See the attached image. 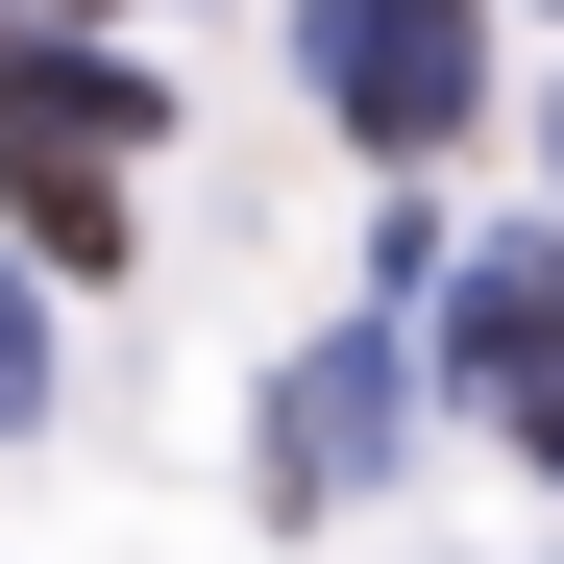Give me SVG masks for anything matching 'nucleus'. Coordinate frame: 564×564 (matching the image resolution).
<instances>
[{
	"label": "nucleus",
	"instance_id": "f257e3e1",
	"mask_svg": "<svg viewBox=\"0 0 564 564\" xmlns=\"http://www.w3.org/2000/svg\"><path fill=\"white\" fill-rule=\"evenodd\" d=\"M0 172H25V270H123V172H148V74L74 25H0Z\"/></svg>",
	"mask_w": 564,
	"mask_h": 564
},
{
	"label": "nucleus",
	"instance_id": "7ed1b4c3",
	"mask_svg": "<svg viewBox=\"0 0 564 564\" xmlns=\"http://www.w3.org/2000/svg\"><path fill=\"white\" fill-rule=\"evenodd\" d=\"M270 417H295V442H270V491H368V442H393V344H319Z\"/></svg>",
	"mask_w": 564,
	"mask_h": 564
},
{
	"label": "nucleus",
	"instance_id": "39448f33",
	"mask_svg": "<svg viewBox=\"0 0 564 564\" xmlns=\"http://www.w3.org/2000/svg\"><path fill=\"white\" fill-rule=\"evenodd\" d=\"M0 417H50V295L0 270Z\"/></svg>",
	"mask_w": 564,
	"mask_h": 564
},
{
	"label": "nucleus",
	"instance_id": "f03ea898",
	"mask_svg": "<svg viewBox=\"0 0 564 564\" xmlns=\"http://www.w3.org/2000/svg\"><path fill=\"white\" fill-rule=\"evenodd\" d=\"M319 99L368 148H442L466 99H491V50H466V0H319Z\"/></svg>",
	"mask_w": 564,
	"mask_h": 564
},
{
	"label": "nucleus",
	"instance_id": "20e7f679",
	"mask_svg": "<svg viewBox=\"0 0 564 564\" xmlns=\"http://www.w3.org/2000/svg\"><path fill=\"white\" fill-rule=\"evenodd\" d=\"M466 368H491V393L564 368V246H491V270H466Z\"/></svg>",
	"mask_w": 564,
	"mask_h": 564
}]
</instances>
